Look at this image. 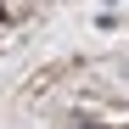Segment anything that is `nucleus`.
Returning <instances> with one entry per match:
<instances>
[{"label": "nucleus", "mask_w": 129, "mask_h": 129, "mask_svg": "<svg viewBox=\"0 0 129 129\" xmlns=\"http://www.w3.org/2000/svg\"><path fill=\"white\" fill-rule=\"evenodd\" d=\"M84 129H90V123H84Z\"/></svg>", "instance_id": "f257e3e1"}]
</instances>
